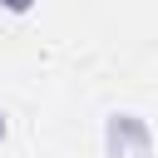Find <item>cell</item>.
<instances>
[{
	"mask_svg": "<svg viewBox=\"0 0 158 158\" xmlns=\"http://www.w3.org/2000/svg\"><path fill=\"white\" fill-rule=\"evenodd\" d=\"M30 5H35V0H5V10H15V15H25Z\"/></svg>",
	"mask_w": 158,
	"mask_h": 158,
	"instance_id": "7a4b0ae2",
	"label": "cell"
},
{
	"mask_svg": "<svg viewBox=\"0 0 158 158\" xmlns=\"http://www.w3.org/2000/svg\"><path fill=\"white\" fill-rule=\"evenodd\" d=\"M0 138H5V114H0Z\"/></svg>",
	"mask_w": 158,
	"mask_h": 158,
	"instance_id": "3957f363",
	"label": "cell"
},
{
	"mask_svg": "<svg viewBox=\"0 0 158 158\" xmlns=\"http://www.w3.org/2000/svg\"><path fill=\"white\" fill-rule=\"evenodd\" d=\"M104 143H109V158H148L153 153V133L138 114H109Z\"/></svg>",
	"mask_w": 158,
	"mask_h": 158,
	"instance_id": "6da1fadb",
	"label": "cell"
}]
</instances>
